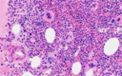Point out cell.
<instances>
[{
    "label": "cell",
    "mask_w": 122,
    "mask_h": 76,
    "mask_svg": "<svg viewBox=\"0 0 122 76\" xmlns=\"http://www.w3.org/2000/svg\"><path fill=\"white\" fill-rule=\"evenodd\" d=\"M117 46H118V41L116 38H112V39L109 40L105 46V49H104L105 53L106 54H112V52H114L116 50Z\"/></svg>",
    "instance_id": "cell-1"
},
{
    "label": "cell",
    "mask_w": 122,
    "mask_h": 76,
    "mask_svg": "<svg viewBox=\"0 0 122 76\" xmlns=\"http://www.w3.org/2000/svg\"><path fill=\"white\" fill-rule=\"evenodd\" d=\"M46 37H47V40L48 42H52L53 39H54V30L53 29H48L46 31Z\"/></svg>",
    "instance_id": "cell-2"
},
{
    "label": "cell",
    "mask_w": 122,
    "mask_h": 76,
    "mask_svg": "<svg viewBox=\"0 0 122 76\" xmlns=\"http://www.w3.org/2000/svg\"><path fill=\"white\" fill-rule=\"evenodd\" d=\"M72 70H73L74 73H78L79 70H80V64H79V63H75V64L73 65V68H72Z\"/></svg>",
    "instance_id": "cell-3"
},
{
    "label": "cell",
    "mask_w": 122,
    "mask_h": 76,
    "mask_svg": "<svg viewBox=\"0 0 122 76\" xmlns=\"http://www.w3.org/2000/svg\"><path fill=\"white\" fill-rule=\"evenodd\" d=\"M39 63H40V59L38 57H34L32 59V61H31V66H36L37 65H39Z\"/></svg>",
    "instance_id": "cell-4"
}]
</instances>
